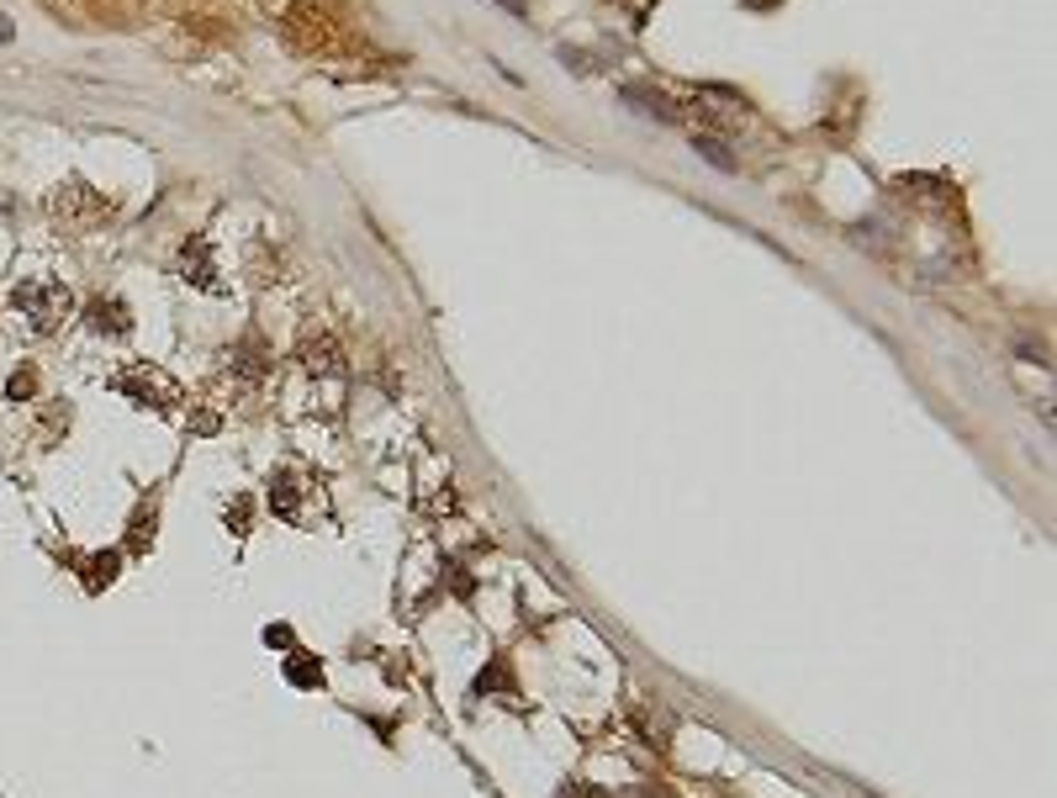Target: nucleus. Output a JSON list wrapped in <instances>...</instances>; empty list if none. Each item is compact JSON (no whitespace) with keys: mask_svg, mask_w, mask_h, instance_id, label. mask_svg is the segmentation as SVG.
I'll list each match as a JSON object with an SVG mask.
<instances>
[{"mask_svg":"<svg viewBox=\"0 0 1057 798\" xmlns=\"http://www.w3.org/2000/svg\"><path fill=\"white\" fill-rule=\"evenodd\" d=\"M48 212H53V222H64L69 233H90L96 222L111 212L106 201L90 191V185H80V180H69V185H59V191L48 196Z\"/></svg>","mask_w":1057,"mask_h":798,"instance_id":"2","label":"nucleus"},{"mask_svg":"<svg viewBox=\"0 0 1057 798\" xmlns=\"http://www.w3.org/2000/svg\"><path fill=\"white\" fill-rule=\"evenodd\" d=\"M32 392H37V376H32V370H16V376L6 381V397H11V402H27Z\"/></svg>","mask_w":1057,"mask_h":798,"instance_id":"7","label":"nucleus"},{"mask_svg":"<svg viewBox=\"0 0 1057 798\" xmlns=\"http://www.w3.org/2000/svg\"><path fill=\"white\" fill-rule=\"evenodd\" d=\"M117 392L138 397V402H148V397H154V407H175V402H180V386H175L170 376H164V370H154V365L122 370V376H117Z\"/></svg>","mask_w":1057,"mask_h":798,"instance_id":"3","label":"nucleus"},{"mask_svg":"<svg viewBox=\"0 0 1057 798\" xmlns=\"http://www.w3.org/2000/svg\"><path fill=\"white\" fill-rule=\"evenodd\" d=\"M302 360H307V370H323V376H333L339 370V344L328 339V333H318V339H302Z\"/></svg>","mask_w":1057,"mask_h":798,"instance_id":"4","label":"nucleus"},{"mask_svg":"<svg viewBox=\"0 0 1057 798\" xmlns=\"http://www.w3.org/2000/svg\"><path fill=\"white\" fill-rule=\"evenodd\" d=\"M11 307H16V318H22L32 333H53V328H64L69 323V312H74V296H69V286H59V281H22L11 291Z\"/></svg>","mask_w":1057,"mask_h":798,"instance_id":"1","label":"nucleus"},{"mask_svg":"<svg viewBox=\"0 0 1057 798\" xmlns=\"http://www.w3.org/2000/svg\"><path fill=\"white\" fill-rule=\"evenodd\" d=\"M497 6H508V11H524V6H518V0H497Z\"/></svg>","mask_w":1057,"mask_h":798,"instance_id":"9","label":"nucleus"},{"mask_svg":"<svg viewBox=\"0 0 1057 798\" xmlns=\"http://www.w3.org/2000/svg\"><path fill=\"white\" fill-rule=\"evenodd\" d=\"M90 323H96L101 333L111 328V333H127L133 323H127V307L122 302H90Z\"/></svg>","mask_w":1057,"mask_h":798,"instance_id":"5","label":"nucleus"},{"mask_svg":"<svg viewBox=\"0 0 1057 798\" xmlns=\"http://www.w3.org/2000/svg\"><path fill=\"white\" fill-rule=\"evenodd\" d=\"M0 43H11V22H6V16H0Z\"/></svg>","mask_w":1057,"mask_h":798,"instance_id":"8","label":"nucleus"},{"mask_svg":"<svg viewBox=\"0 0 1057 798\" xmlns=\"http://www.w3.org/2000/svg\"><path fill=\"white\" fill-rule=\"evenodd\" d=\"M693 148H698V154L714 164V170H735V154H730V143H725V138H714V133H698V138H693Z\"/></svg>","mask_w":1057,"mask_h":798,"instance_id":"6","label":"nucleus"}]
</instances>
